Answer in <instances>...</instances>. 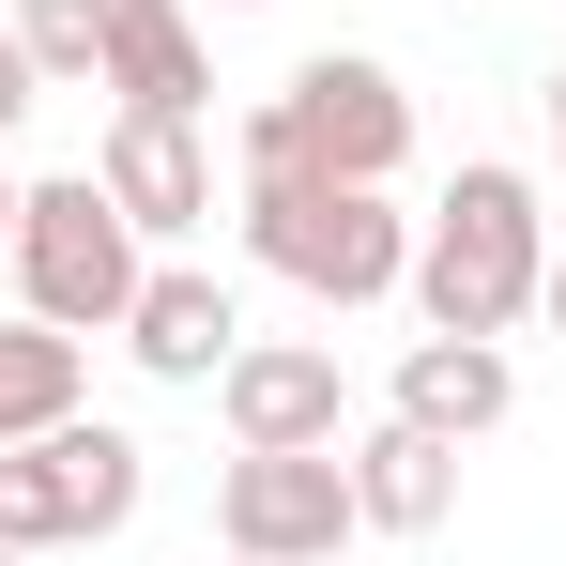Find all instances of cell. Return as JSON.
Instances as JSON below:
<instances>
[{
    "mask_svg": "<svg viewBox=\"0 0 566 566\" xmlns=\"http://www.w3.org/2000/svg\"><path fill=\"white\" fill-rule=\"evenodd\" d=\"M536 261H552V214H536V169L474 154L460 185L413 214V322L429 337H521L536 322Z\"/></svg>",
    "mask_w": 566,
    "mask_h": 566,
    "instance_id": "obj_1",
    "label": "cell"
},
{
    "mask_svg": "<svg viewBox=\"0 0 566 566\" xmlns=\"http://www.w3.org/2000/svg\"><path fill=\"white\" fill-rule=\"evenodd\" d=\"M245 261L291 276L306 306H382V291L413 276V214L382 185H245Z\"/></svg>",
    "mask_w": 566,
    "mask_h": 566,
    "instance_id": "obj_2",
    "label": "cell"
},
{
    "mask_svg": "<svg viewBox=\"0 0 566 566\" xmlns=\"http://www.w3.org/2000/svg\"><path fill=\"white\" fill-rule=\"evenodd\" d=\"M15 306L62 322V337H123V306H138V230H123V199H107L93 169L15 185Z\"/></svg>",
    "mask_w": 566,
    "mask_h": 566,
    "instance_id": "obj_3",
    "label": "cell"
},
{
    "mask_svg": "<svg viewBox=\"0 0 566 566\" xmlns=\"http://www.w3.org/2000/svg\"><path fill=\"white\" fill-rule=\"evenodd\" d=\"M261 107H276V185L291 169L306 185H398L413 169V93H398V62H368V46L291 62Z\"/></svg>",
    "mask_w": 566,
    "mask_h": 566,
    "instance_id": "obj_4",
    "label": "cell"
},
{
    "mask_svg": "<svg viewBox=\"0 0 566 566\" xmlns=\"http://www.w3.org/2000/svg\"><path fill=\"white\" fill-rule=\"evenodd\" d=\"M353 536L368 521H353L337 444H230L214 460V552L230 566H337Z\"/></svg>",
    "mask_w": 566,
    "mask_h": 566,
    "instance_id": "obj_5",
    "label": "cell"
},
{
    "mask_svg": "<svg viewBox=\"0 0 566 566\" xmlns=\"http://www.w3.org/2000/svg\"><path fill=\"white\" fill-rule=\"evenodd\" d=\"M214 413H230V444H337L353 429V382H337L322 337H230Z\"/></svg>",
    "mask_w": 566,
    "mask_h": 566,
    "instance_id": "obj_6",
    "label": "cell"
},
{
    "mask_svg": "<svg viewBox=\"0 0 566 566\" xmlns=\"http://www.w3.org/2000/svg\"><path fill=\"white\" fill-rule=\"evenodd\" d=\"M93 185L123 199L138 245H185L199 214H214V154H199V123H169V107H123V123L93 138Z\"/></svg>",
    "mask_w": 566,
    "mask_h": 566,
    "instance_id": "obj_7",
    "label": "cell"
},
{
    "mask_svg": "<svg viewBox=\"0 0 566 566\" xmlns=\"http://www.w3.org/2000/svg\"><path fill=\"white\" fill-rule=\"evenodd\" d=\"M337 474H353V521L368 536H444L460 521V444L382 413V429H337Z\"/></svg>",
    "mask_w": 566,
    "mask_h": 566,
    "instance_id": "obj_8",
    "label": "cell"
},
{
    "mask_svg": "<svg viewBox=\"0 0 566 566\" xmlns=\"http://www.w3.org/2000/svg\"><path fill=\"white\" fill-rule=\"evenodd\" d=\"M230 337H245V306L214 261H138V306H123V353L154 382H214L230 368Z\"/></svg>",
    "mask_w": 566,
    "mask_h": 566,
    "instance_id": "obj_9",
    "label": "cell"
},
{
    "mask_svg": "<svg viewBox=\"0 0 566 566\" xmlns=\"http://www.w3.org/2000/svg\"><path fill=\"white\" fill-rule=\"evenodd\" d=\"M93 93H123V107H169V123H199V107H214L199 15H185V0H107V62H93Z\"/></svg>",
    "mask_w": 566,
    "mask_h": 566,
    "instance_id": "obj_10",
    "label": "cell"
},
{
    "mask_svg": "<svg viewBox=\"0 0 566 566\" xmlns=\"http://www.w3.org/2000/svg\"><path fill=\"white\" fill-rule=\"evenodd\" d=\"M398 413H413V429H444V444L505 429V413H521V368H505V337H413V353H398Z\"/></svg>",
    "mask_w": 566,
    "mask_h": 566,
    "instance_id": "obj_11",
    "label": "cell"
},
{
    "mask_svg": "<svg viewBox=\"0 0 566 566\" xmlns=\"http://www.w3.org/2000/svg\"><path fill=\"white\" fill-rule=\"evenodd\" d=\"M93 398V337H62V322H0V444H31V429H62Z\"/></svg>",
    "mask_w": 566,
    "mask_h": 566,
    "instance_id": "obj_12",
    "label": "cell"
},
{
    "mask_svg": "<svg viewBox=\"0 0 566 566\" xmlns=\"http://www.w3.org/2000/svg\"><path fill=\"white\" fill-rule=\"evenodd\" d=\"M93 521H77V460H62V429H31V444H0V552H77Z\"/></svg>",
    "mask_w": 566,
    "mask_h": 566,
    "instance_id": "obj_13",
    "label": "cell"
},
{
    "mask_svg": "<svg viewBox=\"0 0 566 566\" xmlns=\"http://www.w3.org/2000/svg\"><path fill=\"white\" fill-rule=\"evenodd\" d=\"M62 460H77V521L123 536V521H138V490H154V444H138V429H107V413H62Z\"/></svg>",
    "mask_w": 566,
    "mask_h": 566,
    "instance_id": "obj_14",
    "label": "cell"
},
{
    "mask_svg": "<svg viewBox=\"0 0 566 566\" xmlns=\"http://www.w3.org/2000/svg\"><path fill=\"white\" fill-rule=\"evenodd\" d=\"M15 46H31L46 93H77V77L107 62V0H15Z\"/></svg>",
    "mask_w": 566,
    "mask_h": 566,
    "instance_id": "obj_15",
    "label": "cell"
},
{
    "mask_svg": "<svg viewBox=\"0 0 566 566\" xmlns=\"http://www.w3.org/2000/svg\"><path fill=\"white\" fill-rule=\"evenodd\" d=\"M31 107H46V77H31V46H15V31H0V138H15V123H31Z\"/></svg>",
    "mask_w": 566,
    "mask_h": 566,
    "instance_id": "obj_16",
    "label": "cell"
},
{
    "mask_svg": "<svg viewBox=\"0 0 566 566\" xmlns=\"http://www.w3.org/2000/svg\"><path fill=\"white\" fill-rule=\"evenodd\" d=\"M536 322H552V337H566V245H552V261H536Z\"/></svg>",
    "mask_w": 566,
    "mask_h": 566,
    "instance_id": "obj_17",
    "label": "cell"
},
{
    "mask_svg": "<svg viewBox=\"0 0 566 566\" xmlns=\"http://www.w3.org/2000/svg\"><path fill=\"white\" fill-rule=\"evenodd\" d=\"M0 306H15V169H0Z\"/></svg>",
    "mask_w": 566,
    "mask_h": 566,
    "instance_id": "obj_18",
    "label": "cell"
},
{
    "mask_svg": "<svg viewBox=\"0 0 566 566\" xmlns=\"http://www.w3.org/2000/svg\"><path fill=\"white\" fill-rule=\"evenodd\" d=\"M552 169H566V77H552Z\"/></svg>",
    "mask_w": 566,
    "mask_h": 566,
    "instance_id": "obj_19",
    "label": "cell"
},
{
    "mask_svg": "<svg viewBox=\"0 0 566 566\" xmlns=\"http://www.w3.org/2000/svg\"><path fill=\"white\" fill-rule=\"evenodd\" d=\"M214 15H245V0H214Z\"/></svg>",
    "mask_w": 566,
    "mask_h": 566,
    "instance_id": "obj_20",
    "label": "cell"
},
{
    "mask_svg": "<svg viewBox=\"0 0 566 566\" xmlns=\"http://www.w3.org/2000/svg\"><path fill=\"white\" fill-rule=\"evenodd\" d=\"M0 566H31V552H0Z\"/></svg>",
    "mask_w": 566,
    "mask_h": 566,
    "instance_id": "obj_21",
    "label": "cell"
}]
</instances>
